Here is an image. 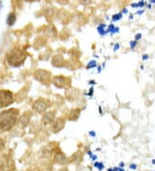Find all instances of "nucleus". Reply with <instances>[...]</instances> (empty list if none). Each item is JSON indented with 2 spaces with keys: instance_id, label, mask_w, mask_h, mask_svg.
Instances as JSON below:
<instances>
[{
  "instance_id": "obj_30",
  "label": "nucleus",
  "mask_w": 155,
  "mask_h": 171,
  "mask_svg": "<svg viewBox=\"0 0 155 171\" xmlns=\"http://www.w3.org/2000/svg\"><path fill=\"white\" fill-rule=\"evenodd\" d=\"M153 164H155V160H153Z\"/></svg>"
},
{
  "instance_id": "obj_14",
  "label": "nucleus",
  "mask_w": 155,
  "mask_h": 171,
  "mask_svg": "<svg viewBox=\"0 0 155 171\" xmlns=\"http://www.w3.org/2000/svg\"><path fill=\"white\" fill-rule=\"evenodd\" d=\"M80 112H81V110L78 109V108L71 110L70 112H69V115H68V119L69 120H72V121L78 119V118L79 117Z\"/></svg>"
},
{
  "instance_id": "obj_22",
  "label": "nucleus",
  "mask_w": 155,
  "mask_h": 171,
  "mask_svg": "<svg viewBox=\"0 0 155 171\" xmlns=\"http://www.w3.org/2000/svg\"><path fill=\"white\" fill-rule=\"evenodd\" d=\"M95 166L97 167V168H99L100 169H103V165L102 164V163H100V162H96V163H95Z\"/></svg>"
},
{
  "instance_id": "obj_19",
  "label": "nucleus",
  "mask_w": 155,
  "mask_h": 171,
  "mask_svg": "<svg viewBox=\"0 0 155 171\" xmlns=\"http://www.w3.org/2000/svg\"><path fill=\"white\" fill-rule=\"evenodd\" d=\"M28 121H29V117H27L26 115H24V116H23V117L20 119V123H21V124H23L24 126L28 124Z\"/></svg>"
},
{
  "instance_id": "obj_11",
  "label": "nucleus",
  "mask_w": 155,
  "mask_h": 171,
  "mask_svg": "<svg viewBox=\"0 0 155 171\" xmlns=\"http://www.w3.org/2000/svg\"><path fill=\"white\" fill-rule=\"evenodd\" d=\"M54 162H57L58 164H66L67 162V158H66V155L62 152H58L55 153L54 156Z\"/></svg>"
},
{
  "instance_id": "obj_8",
  "label": "nucleus",
  "mask_w": 155,
  "mask_h": 171,
  "mask_svg": "<svg viewBox=\"0 0 155 171\" xmlns=\"http://www.w3.org/2000/svg\"><path fill=\"white\" fill-rule=\"evenodd\" d=\"M79 97V91L76 88H68L66 91V98L67 100H76Z\"/></svg>"
},
{
  "instance_id": "obj_15",
  "label": "nucleus",
  "mask_w": 155,
  "mask_h": 171,
  "mask_svg": "<svg viewBox=\"0 0 155 171\" xmlns=\"http://www.w3.org/2000/svg\"><path fill=\"white\" fill-rule=\"evenodd\" d=\"M16 19H17V17H16V14L15 12H11L8 15V17H7V24L9 26H12L13 24H15L16 22Z\"/></svg>"
},
{
  "instance_id": "obj_20",
  "label": "nucleus",
  "mask_w": 155,
  "mask_h": 171,
  "mask_svg": "<svg viewBox=\"0 0 155 171\" xmlns=\"http://www.w3.org/2000/svg\"><path fill=\"white\" fill-rule=\"evenodd\" d=\"M5 141L3 140V138H0V150H1L2 149H4V147H5Z\"/></svg>"
},
{
  "instance_id": "obj_31",
  "label": "nucleus",
  "mask_w": 155,
  "mask_h": 171,
  "mask_svg": "<svg viewBox=\"0 0 155 171\" xmlns=\"http://www.w3.org/2000/svg\"><path fill=\"white\" fill-rule=\"evenodd\" d=\"M108 171H113V170H112V169H109Z\"/></svg>"
},
{
  "instance_id": "obj_28",
  "label": "nucleus",
  "mask_w": 155,
  "mask_h": 171,
  "mask_svg": "<svg viewBox=\"0 0 155 171\" xmlns=\"http://www.w3.org/2000/svg\"><path fill=\"white\" fill-rule=\"evenodd\" d=\"M119 47V45H118V44H116V47H115V49H116H116H117V48Z\"/></svg>"
},
{
  "instance_id": "obj_26",
  "label": "nucleus",
  "mask_w": 155,
  "mask_h": 171,
  "mask_svg": "<svg viewBox=\"0 0 155 171\" xmlns=\"http://www.w3.org/2000/svg\"><path fill=\"white\" fill-rule=\"evenodd\" d=\"M141 37V34H138V35H136V36H135V39H136V40H138V39H140Z\"/></svg>"
},
{
  "instance_id": "obj_13",
  "label": "nucleus",
  "mask_w": 155,
  "mask_h": 171,
  "mask_svg": "<svg viewBox=\"0 0 155 171\" xmlns=\"http://www.w3.org/2000/svg\"><path fill=\"white\" fill-rule=\"evenodd\" d=\"M52 64L54 66H62L64 65V59L61 55H55L52 59Z\"/></svg>"
},
{
  "instance_id": "obj_16",
  "label": "nucleus",
  "mask_w": 155,
  "mask_h": 171,
  "mask_svg": "<svg viewBox=\"0 0 155 171\" xmlns=\"http://www.w3.org/2000/svg\"><path fill=\"white\" fill-rule=\"evenodd\" d=\"M82 153L80 151L76 152L75 154L70 158V161L69 162H80L82 160Z\"/></svg>"
},
{
  "instance_id": "obj_1",
  "label": "nucleus",
  "mask_w": 155,
  "mask_h": 171,
  "mask_svg": "<svg viewBox=\"0 0 155 171\" xmlns=\"http://www.w3.org/2000/svg\"><path fill=\"white\" fill-rule=\"evenodd\" d=\"M18 119V110H5L0 113V131H7L14 126Z\"/></svg>"
},
{
  "instance_id": "obj_7",
  "label": "nucleus",
  "mask_w": 155,
  "mask_h": 171,
  "mask_svg": "<svg viewBox=\"0 0 155 171\" xmlns=\"http://www.w3.org/2000/svg\"><path fill=\"white\" fill-rule=\"evenodd\" d=\"M52 81L58 87H68L71 84V80L66 76H54Z\"/></svg>"
},
{
  "instance_id": "obj_6",
  "label": "nucleus",
  "mask_w": 155,
  "mask_h": 171,
  "mask_svg": "<svg viewBox=\"0 0 155 171\" xmlns=\"http://www.w3.org/2000/svg\"><path fill=\"white\" fill-rule=\"evenodd\" d=\"M14 162L8 156H3L0 159V171H13Z\"/></svg>"
},
{
  "instance_id": "obj_9",
  "label": "nucleus",
  "mask_w": 155,
  "mask_h": 171,
  "mask_svg": "<svg viewBox=\"0 0 155 171\" xmlns=\"http://www.w3.org/2000/svg\"><path fill=\"white\" fill-rule=\"evenodd\" d=\"M55 119V112H47L43 114L42 122L45 124H49L54 121Z\"/></svg>"
},
{
  "instance_id": "obj_24",
  "label": "nucleus",
  "mask_w": 155,
  "mask_h": 171,
  "mask_svg": "<svg viewBox=\"0 0 155 171\" xmlns=\"http://www.w3.org/2000/svg\"><path fill=\"white\" fill-rule=\"evenodd\" d=\"M136 45V42H131V48H134Z\"/></svg>"
},
{
  "instance_id": "obj_3",
  "label": "nucleus",
  "mask_w": 155,
  "mask_h": 171,
  "mask_svg": "<svg viewBox=\"0 0 155 171\" xmlns=\"http://www.w3.org/2000/svg\"><path fill=\"white\" fill-rule=\"evenodd\" d=\"M15 101L14 94L8 90H0V107L5 108Z\"/></svg>"
},
{
  "instance_id": "obj_29",
  "label": "nucleus",
  "mask_w": 155,
  "mask_h": 171,
  "mask_svg": "<svg viewBox=\"0 0 155 171\" xmlns=\"http://www.w3.org/2000/svg\"><path fill=\"white\" fill-rule=\"evenodd\" d=\"M147 59V55H144V57H143V59Z\"/></svg>"
},
{
  "instance_id": "obj_12",
  "label": "nucleus",
  "mask_w": 155,
  "mask_h": 171,
  "mask_svg": "<svg viewBox=\"0 0 155 171\" xmlns=\"http://www.w3.org/2000/svg\"><path fill=\"white\" fill-rule=\"evenodd\" d=\"M58 17L61 19L62 21V23H68V21L70 20L71 18V15L69 12H67L66 10H60L59 14H58Z\"/></svg>"
},
{
  "instance_id": "obj_18",
  "label": "nucleus",
  "mask_w": 155,
  "mask_h": 171,
  "mask_svg": "<svg viewBox=\"0 0 155 171\" xmlns=\"http://www.w3.org/2000/svg\"><path fill=\"white\" fill-rule=\"evenodd\" d=\"M44 14H45L46 17H52L54 16V10L53 8H47V9L45 10Z\"/></svg>"
},
{
  "instance_id": "obj_21",
  "label": "nucleus",
  "mask_w": 155,
  "mask_h": 171,
  "mask_svg": "<svg viewBox=\"0 0 155 171\" xmlns=\"http://www.w3.org/2000/svg\"><path fill=\"white\" fill-rule=\"evenodd\" d=\"M121 17H122V14H116L113 17V20H114V21H116V20L120 19Z\"/></svg>"
},
{
  "instance_id": "obj_23",
  "label": "nucleus",
  "mask_w": 155,
  "mask_h": 171,
  "mask_svg": "<svg viewBox=\"0 0 155 171\" xmlns=\"http://www.w3.org/2000/svg\"><path fill=\"white\" fill-rule=\"evenodd\" d=\"M28 171H41L39 169L37 168H33V169H28Z\"/></svg>"
},
{
  "instance_id": "obj_17",
  "label": "nucleus",
  "mask_w": 155,
  "mask_h": 171,
  "mask_svg": "<svg viewBox=\"0 0 155 171\" xmlns=\"http://www.w3.org/2000/svg\"><path fill=\"white\" fill-rule=\"evenodd\" d=\"M41 39V41L39 42V40L36 39L35 41V48H39L41 47H43L44 45H45V43H46V39L44 37H40Z\"/></svg>"
},
{
  "instance_id": "obj_5",
  "label": "nucleus",
  "mask_w": 155,
  "mask_h": 171,
  "mask_svg": "<svg viewBox=\"0 0 155 171\" xmlns=\"http://www.w3.org/2000/svg\"><path fill=\"white\" fill-rule=\"evenodd\" d=\"M51 105L50 101L47 99H39L33 104V110L38 113H42Z\"/></svg>"
},
{
  "instance_id": "obj_27",
  "label": "nucleus",
  "mask_w": 155,
  "mask_h": 171,
  "mask_svg": "<svg viewBox=\"0 0 155 171\" xmlns=\"http://www.w3.org/2000/svg\"><path fill=\"white\" fill-rule=\"evenodd\" d=\"M59 171H69V170H68L67 169H64V168H63V169H60Z\"/></svg>"
},
{
  "instance_id": "obj_10",
  "label": "nucleus",
  "mask_w": 155,
  "mask_h": 171,
  "mask_svg": "<svg viewBox=\"0 0 155 171\" xmlns=\"http://www.w3.org/2000/svg\"><path fill=\"white\" fill-rule=\"evenodd\" d=\"M64 126H65V120L63 119H58L53 124L52 130L54 133H57L64 128Z\"/></svg>"
},
{
  "instance_id": "obj_25",
  "label": "nucleus",
  "mask_w": 155,
  "mask_h": 171,
  "mask_svg": "<svg viewBox=\"0 0 155 171\" xmlns=\"http://www.w3.org/2000/svg\"><path fill=\"white\" fill-rule=\"evenodd\" d=\"M130 168H131V169H136V165H135V164H131V165H130Z\"/></svg>"
},
{
  "instance_id": "obj_4",
  "label": "nucleus",
  "mask_w": 155,
  "mask_h": 171,
  "mask_svg": "<svg viewBox=\"0 0 155 171\" xmlns=\"http://www.w3.org/2000/svg\"><path fill=\"white\" fill-rule=\"evenodd\" d=\"M35 78L44 85H49L51 82V73L44 69H37L35 72Z\"/></svg>"
},
{
  "instance_id": "obj_2",
  "label": "nucleus",
  "mask_w": 155,
  "mask_h": 171,
  "mask_svg": "<svg viewBox=\"0 0 155 171\" xmlns=\"http://www.w3.org/2000/svg\"><path fill=\"white\" fill-rule=\"evenodd\" d=\"M27 55L24 49L13 48L7 55V61L9 65L13 66H21L25 61Z\"/></svg>"
}]
</instances>
